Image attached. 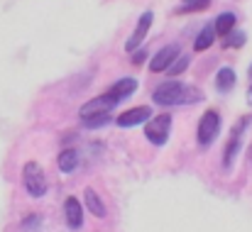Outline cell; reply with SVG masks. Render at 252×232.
Listing matches in <instances>:
<instances>
[{
    "label": "cell",
    "mask_w": 252,
    "mask_h": 232,
    "mask_svg": "<svg viewBox=\"0 0 252 232\" xmlns=\"http://www.w3.org/2000/svg\"><path fill=\"white\" fill-rule=\"evenodd\" d=\"M216 88L220 93H230L235 88V71L230 66H223L218 74H216Z\"/></svg>",
    "instance_id": "cell-11"
},
{
    "label": "cell",
    "mask_w": 252,
    "mask_h": 232,
    "mask_svg": "<svg viewBox=\"0 0 252 232\" xmlns=\"http://www.w3.org/2000/svg\"><path fill=\"white\" fill-rule=\"evenodd\" d=\"M189 66V57L186 54H179L171 64H169V69H167V74H169V78H176V76H181L184 74V69Z\"/></svg>",
    "instance_id": "cell-17"
},
{
    "label": "cell",
    "mask_w": 252,
    "mask_h": 232,
    "mask_svg": "<svg viewBox=\"0 0 252 232\" xmlns=\"http://www.w3.org/2000/svg\"><path fill=\"white\" fill-rule=\"evenodd\" d=\"M22 183H25V191L32 196V198H42L47 193V176H44V169L37 164V161H27L22 166Z\"/></svg>",
    "instance_id": "cell-2"
},
{
    "label": "cell",
    "mask_w": 252,
    "mask_h": 232,
    "mask_svg": "<svg viewBox=\"0 0 252 232\" xmlns=\"http://www.w3.org/2000/svg\"><path fill=\"white\" fill-rule=\"evenodd\" d=\"M216 42V29L213 25H206L198 34H196V42H193V52H206L211 44Z\"/></svg>",
    "instance_id": "cell-14"
},
{
    "label": "cell",
    "mask_w": 252,
    "mask_h": 232,
    "mask_svg": "<svg viewBox=\"0 0 252 232\" xmlns=\"http://www.w3.org/2000/svg\"><path fill=\"white\" fill-rule=\"evenodd\" d=\"M57 164H59V169L64 171V174H74L76 169H79V154L74 152V149H64L59 159H57Z\"/></svg>",
    "instance_id": "cell-16"
},
{
    "label": "cell",
    "mask_w": 252,
    "mask_h": 232,
    "mask_svg": "<svg viewBox=\"0 0 252 232\" xmlns=\"http://www.w3.org/2000/svg\"><path fill=\"white\" fill-rule=\"evenodd\" d=\"M230 44H233V47H243V44H245V34H243V32H235V34L225 42V47H230Z\"/></svg>",
    "instance_id": "cell-20"
},
{
    "label": "cell",
    "mask_w": 252,
    "mask_h": 232,
    "mask_svg": "<svg viewBox=\"0 0 252 232\" xmlns=\"http://www.w3.org/2000/svg\"><path fill=\"white\" fill-rule=\"evenodd\" d=\"M84 201H86V208H88V210H91L95 218H105V205H103L100 196H98L93 188H86Z\"/></svg>",
    "instance_id": "cell-13"
},
{
    "label": "cell",
    "mask_w": 252,
    "mask_h": 232,
    "mask_svg": "<svg viewBox=\"0 0 252 232\" xmlns=\"http://www.w3.org/2000/svg\"><path fill=\"white\" fill-rule=\"evenodd\" d=\"M248 74H250V98H252V64H250V71Z\"/></svg>",
    "instance_id": "cell-22"
},
{
    "label": "cell",
    "mask_w": 252,
    "mask_h": 232,
    "mask_svg": "<svg viewBox=\"0 0 252 232\" xmlns=\"http://www.w3.org/2000/svg\"><path fill=\"white\" fill-rule=\"evenodd\" d=\"M64 218H66V225L71 230H79L84 225V208H81V203L74 196L66 198V203H64Z\"/></svg>",
    "instance_id": "cell-10"
},
{
    "label": "cell",
    "mask_w": 252,
    "mask_h": 232,
    "mask_svg": "<svg viewBox=\"0 0 252 232\" xmlns=\"http://www.w3.org/2000/svg\"><path fill=\"white\" fill-rule=\"evenodd\" d=\"M120 100L108 90V93H103V95H98V98H93V100H88L86 105H81V110H79V115L81 117H93V115H103V113H110L115 105H118Z\"/></svg>",
    "instance_id": "cell-5"
},
{
    "label": "cell",
    "mask_w": 252,
    "mask_h": 232,
    "mask_svg": "<svg viewBox=\"0 0 252 232\" xmlns=\"http://www.w3.org/2000/svg\"><path fill=\"white\" fill-rule=\"evenodd\" d=\"M84 122L88 125V127H100V125L108 122V113H103V115H93V117H86Z\"/></svg>",
    "instance_id": "cell-19"
},
{
    "label": "cell",
    "mask_w": 252,
    "mask_h": 232,
    "mask_svg": "<svg viewBox=\"0 0 252 232\" xmlns=\"http://www.w3.org/2000/svg\"><path fill=\"white\" fill-rule=\"evenodd\" d=\"M248 122H250V117H243V120L233 127V137H230V142H228V147H225V154H223V166H225V169L233 166L235 156H238V152H240V145H243V130L248 127Z\"/></svg>",
    "instance_id": "cell-6"
},
{
    "label": "cell",
    "mask_w": 252,
    "mask_h": 232,
    "mask_svg": "<svg viewBox=\"0 0 252 232\" xmlns=\"http://www.w3.org/2000/svg\"><path fill=\"white\" fill-rule=\"evenodd\" d=\"M218 135H220V115L216 110H206L203 117H201V122H198V132H196L198 145L201 147H208V145L216 142Z\"/></svg>",
    "instance_id": "cell-4"
},
{
    "label": "cell",
    "mask_w": 252,
    "mask_h": 232,
    "mask_svg": "<svg viewBox=\"0 0 252 232\" xmlns=\"http://www.w3.org/2000/svg\"><path fill=\"white\" fill-rule=\"evenodd\" d=\"M211 0H196V2H186L179 12H198V10H203L206 5H208Z\"/></svg>",
    "instance_id": "cell-18"
},
{
    "label": "cell",
    "mask_w": 252,
    "mask_h": 232,
    "mask_svg": "<svg viewBox=\"0 0 252 232\" xmlns=\"http://www.w3.org/2000/svg\"><path fill=\"white\" fill-rule=\"evenodd\" d=\"M235 27V15L233 12H220L218 20L213 22V29H216V37H228Z\"/></svg>",
    "instance_id": "cell-12"
},
{
    "label": "cell",
    "mask_w": 252,
    "mask_h": 232,
    "mask_svg": "<svg viewBox=\"0 0 252 232\" xmlns=\"http://www.w3.org/2000/svg\"><path fill=\"white\" fill-rule=\"evenodd\" d=\"M176 57H179V44H167V47H162V49L152 57L150 69H152L155 74H162V71H167L169 64H171Z\"/></svg>",
    "instance_id": "cell-9"
},
{
    "label": "cell",
    "mask_w": 252,
    "mask_h": 232,
    "mask_svg": "<svg viewBox=\"0 0 252 232\" xmlns=\"http://www.w3.org/2000/svg\"><path fill=\"white\" fill-rule=\"evenodd\" d=\"M135 90H137V81H135V78H120V81L110 88V93H113L118 100H123V98L132 95Z\"/></svg>",
    "instance_id": "cell-15"
},
{
    "label": "cell",
    "mask_w": 252,
    "mask_h": 232,
    "mask_svg": "<svg viewBox=\"0 0 252 232\" xmlns=\"http://www.w3.org/2000/svg\"><path fill=\"white\" fill-rule=\"evenodd\" d=\"M152 117V108H147V105H137V108H132V110H125L123 115H118V125L120 127H135V125H142V122H147Z\"/></svg>",
    "instance_id": "cell-8"
},
{
    "label": "cell",
    "mask_w": 252,
    "mask_h": 232,
    "mask_svg": "<svg viewBox=\"0 0 252 232\" xmlns=\"http://www.w3.org/2000/svg\"><path fill=\"white\" fill-rule=\"evenodd\" d=\"M186 2H196V0H186Z\"/></svg>",
    "instance_id": "cell-23"
},
{
    "label": "cell",
    "mask_w": 252,
    "mask_h": 232,
    "mask_svg": "<svg viewBox=\"0 0 252 232\" xmlns=\"http://www.w3.org/2000/svg\"><path fill=\"white\" fill-rule=\"evenodd\" d=\"M147 59V52H137V54H132V64H142Z\"/></svg>",
    "instance_id": "cell-21"
},
{
    "label": "cell",
    "mask_w": 252,
    "mask_h": 232,
    "mask_svg": "<svg viewBox=\"0 0 252 232\" xmlns=\"http://www.w3.org/2000/svg\"><path fill=\"white\" fill-rule=\"evenodd\" d=\"M169 132H171V115H167V113L152 115V117L147 120V125H145V137H147L152 145H157V147L167 145Z\"/></svg>",
    "instance_id": "cell-3"
},
{
    "label": "cell",
    "mask_w": 252,
    "mask_h": 232,
    "mask_svg": "<svg viewBox=\"0 0 252 232\" xmlns=\"http://www.w3.org/2000/svg\"><path fill=\"white\" fill-rule=\"evenodd\" d=\"M152 20H155L152 10H147V12L140 17V22H137L135 32H132V34H130V39L125 42V49H127V52H135V49L145 42V37H147V32H150V27H152Z\"/></svg>",
    "instance_id": "cell-7"
},
{
    "label": "cell",
    "mask_w": 252,
    "mask_h": 232,
    "mask_svg": "<svg viewBox=\"0 0 252 232\" xmlns=\"http://www.w3.org/2000/svg\"><path fill=\"white\" fill-rule=\"evenodd\" d=\"M155 103L157 105H181V103H196L201 100V93L184 86L181 81H167L162 86H157L155 90Z\"/></svg>",
    "instance_id": "cell-1"
}]
</instances>
